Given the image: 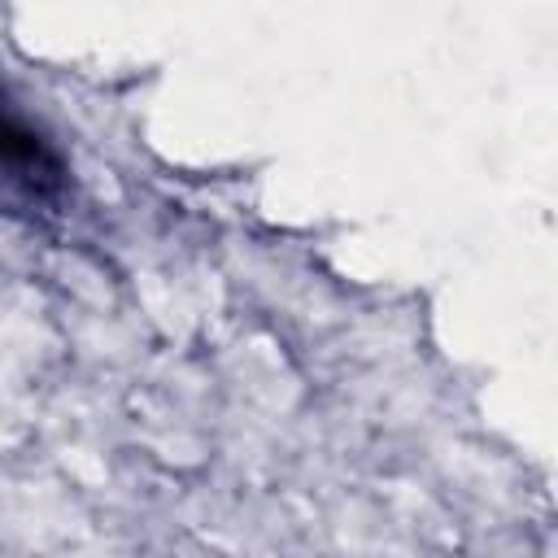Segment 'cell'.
<instances>
[{
  "label": "cell",
  "mask_w": 558,
  "mask_h": 558,
  "mask_svg": "<svg viewBox=\"0 0 558 558\" xmlns=\"http://www.w3.org/2000/svg\"><path fill=\"white\" fill-rule=\"evenodd\" d=\"M74 201L65 148L0 92V214L22 222H57Z\"/></svg>",
  "instance_id": "cell-1"
}]
</instances>
